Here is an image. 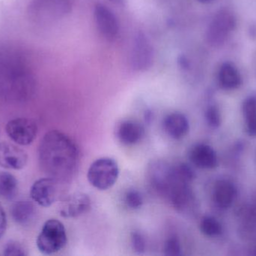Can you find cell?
Instances as JSON below:
<instances>
[{"instance_id":"obj_1","label":"cell","mask_w":256,"mask_h":256,"mask_svg":"<svg viewBox=\"0 0 256 256\" xmlns=\"http://www.w3.org/2000/svg\"><path fill=\"white\" fill-rule=\"evenodd\" d=\"M38 159L40 168L48 177L61 183H68L78 171L80 152L70 137L52 130L40 141Z\"/></svg>"},{"instance_id":"obj_2","label":"cell","mask_w":256,"mask_h":256,"mask_svg":"<svg viewBox=\"0 0 256 256\" xmlns=\"http://www.w3.org/2000/svg\"><path fill=\"white\" fill-rule=\"evenodd\" d=\"M147 179L152 189L166 199L180 183H186L179 180L174 165L162 160L153 161L149 164Z\"/></svg>"},{"instance_id":"obj_3","label":"cell","mask_w":256,"mask_h":256,"mask_svg":"<svg viewBox=\"0 0 256 256\" xmlns=\"http://www.w3.org/2000/svg\"><path fill=\"white\" fill-rule=\"evenodd\" d=\"M68 237L64 225L58 219H48L38 236V249L44 255L60 252L67 244Z\"/></svg>"},{"instance_id":"obj_4","label":"cell","mask_w":256,"mask_h":256,"mask_svg":"<svg viewBox=\"0 0 256 256\" xmlns=\"http://www.w3.org/2000/svg\"><path fill=\"white\" fill-rule=\"evenodd\" d=\"M237 19L230 9H222L216 12L208 27L206 41L214 48L222 47L236 30Z\"/></svg>"},{"instance_id":"obj_5","label":"cell","mask_w":256,"mask_h":256,"mask_svg":"<svg viewBox=\"0 0 256 256\" xmlns=\"http://www.w3.org/2000/svg\"><path fill=\"white\" fill-rule=\"evenodd\" d=\"M120 168L115 159L102 157L94 161L88 170L87 178L92 186L99 190L110 189L116 183Z\"/></svg>"},{"instance_id":"obj_6","label":"cell","mask_w":256,"mask_h":256,"mask_svg":"<svg viewBox=\"0 0 256 256\" xmlns=\"http://www.w3.org/2000/svg\"><path fill=\"white\" fill-rule=\"evenodd\" d=\"M154 60V49L150 39L142 32L134 37L130 54L131 66L134 70L144 72L152 68Z\"/></svg>"},{"instance_id":"obj_7","label":"cell","mask_w":256,"mask_h":256,"mask_svg":"<svg viewBox=\"0 0 256 256\" xmlns=\"http://www.w3.org/2000/svg\"><path fill=\"white\" fill-rule=\"evenodd\" d=\"M94 19L99 33L106 41L116 40L120 33V21L110 9L102 3H97L94 9Z\"/></svg>"},{"instance_id":"obj_8","label":"cell","mask_w":256,"mask_h":256,"mask_svg":"<svg viewBox=\"0 0 256 256\" xmlns=\"http://www.w3.org/2000/svg\"><path fill=\"white\" fill-rule=\"evenodd\" d=\"M6 131L9 138L21 146L30 145L38 134L37 123L28 118H16L8 122Z\"/></svg>"},{"instance_id":"obj_9","label":"cell","mask_w":256,"mask_h":256,"mask_svg":"<svg viewBox=\"0 0 256 256\" xmlns=\"http://www.w3.org/2000/svg\"><path fill=\"white\" fill-rule=\"evenodd\" d=\"M60 182L51 177L36 180L30 189L32 199L44 207H50L60 198Z\"/></svg>"},{"instance_id":"obj_10","label":"cell","mask_w":256,"mask_h":256,"mask_svg":"<svg viewBox=\"0 0 256 256\" xmlns=\"http://www.w3.org/2000/svg\"><path fill=\"white\" fill-rule=\"evenodd\" d=\"M90 196L82 192H76L63 197L58 206L60 216L64 218H76L87 213L91 209Z\"/></svg>"},{"instance_id":"obj_11","label":"cell","mask_w":256,"mask_h":256,"mask_svg":"<svg viewBox=\"0 0 256 256\" xmlns=\"http://www.w3.org/2000/svg\"><path fill=\"white\" fill-rule=\"evenodd\" d=\"M26 152L14 144L0 142V166L10 170H21L26 165Z\"/></svg>"},{"instance_id":"obj_12","label":"cell","mask_w":256,"mask_h":256,"mask_svg":"<svg viewBox=\"0 0 256 256\" xmlns=\"http://www.w3.org/2000/svg\"><path fill=\"white\" fill-rule=\"evenodd\" d=\"M188 158L192 165L202 169H212L218 165L216 151L208 144H197L190 149Z\"/></svg>"},{"instance_id":"obj_13","label":"cell","mask_w":256,"mask_h":256,"mask_svg":"<svg viewBox=\"0 0 256 256\" xmlns=\"http://www.w3.org/2000/svg\"><path fill=\"white\" fill-rule=\"evenodd\" d=\"M162 126L166 133L174 140L184 138L190 130L188 117L178 112L168 114L162 121Z\"/></svg>"},{"instance_id":"obj_14","label":"cell","mask_w":256,"mask_h":256,"mask_svg":"<svg viewBox=\"0 0 256 256\" xmlns=\"http://www.w3.org/2000/svg\"><path fill=\"white\" fill-rule=\"evenodd\" d=\"M144 135V127L135 120H124L120 123L116 129L117 138L124 145L130 146L138 144L142 141Z\"/></svg>"},{"instance_id":"obj_15","label":"cell","mask_w":256,"mask_h":256,"mask_svg":"<svg viewBox=\"0 0 256 256\" xmlns=\"http://www.w3.org/2000/svg\"><path fill=\"white\" fill-rule=\"evenodd\" d=\"M238 190L232 182L220 180L215 183L213 191V200L220 209H228L232 205L237 198Z\"/></svg>"},{"instance_id":"obj_16","label":"cell","mask_w":256,"mask_h":256,"mask_svg":"<svg viewBox=\"0 0 256 256\" xmlns=\"http://www.w3.org/2000/svg\"><path fill=\"white\" fill-rule=\"evenodd\" d=\"M218 83L224 90H236L242 84V77L240 72L230 62H226L221 65L218 72Z\"/></svg>"},{"instance_id":"obj_17","label":"cell","mask_w":256,"mask_h":256,"mask_svg":"<svg viewBox=\"0 0 256 256\" xmlns=\"http://www.w3.org/2000/svg\"><path fill=\"white\" fill-rule=\"evenodd\" d=\"M10 212L15 222L20 225H26L34 217L36 207L32 201H19L13 204Z\"/></svg>"},{"instance_id":"obj_18","label":"cell","mask_w":256,"mask_h":256,"mask_svg":"<svg viewBox=\"0 0 256 256\" xmlns=\"http://www.w3.org/2000/svg\"><path fill=\"white\" fill-rule=\"evenodd\" d=\"M243 114L248 135L256 137V96H249L245 99Z\"/></svg>"},{"instance_id":"obj_19","label":"cell","mask_w":256,"mask_h":256,"mask_svg":"<svg viewBox=\"0 0 256 256\" xmlns=\"http://www.w3.org/2000/svg\"><path fill=\"white\" fill-rule=\"evenodd\" d=\"M18 191V182L13 174L8 172H0V197L12 200L16 196Z\"/></svg>"},{"instance_id":"obj_20","label":"cell","mask_w":256,"mask_h":256,"mask_svg":"<svg viewBox=\"0 0 256 256\" xmlns=\"http://www.w3.org/2000/svg\"><path fill=\"white\" fill-rule=\"evenodd\" d=\"M202 233L208 237H216L222 231V225L213 216H206L200 222Z\"/></svg>"},{"instance_id":"obj_21","label":"cell","mask_w":256,"mask_h":256,"mask_svg":"<svg viewBox=\"0 0 256 256\" xmlns=\"http://www.w3.org/2000/svg\"><path fill=\"white\" fill-rule=\"evenodd\" d=\"M176 175L179 180L184 183H190L196 178V173L190 165L186 163H178L174 165Z\"/></svg>"},{"instance_id":"obj_22","label":"cell","mask_w":256,"mask_h":256,"mask_svg":"<svg viewBox=\"0 0 256 256\" xmlns=\"http://www.w3.org/2000/svg\"><path fill=\"white\" fill-rule=\"evenodd\" d=\"M124 201L127 207L132 210L140 209L144 202L142 195L136 189L128 190L124 195Z\"/></svg>"},{"instance_id":"obj_23","label":"cell","mask_w":256,"mask_h":256,"mask_svg":"<svg viewBox=\"0 0 256 256\" xmlns=\"http://www.w3.org/2000/svg\"><path fill=\"white\" fill-rule=\"evenodd\" d=\"M164 255L179 256L182 255V248L180 240L176 236H171L165 242L164 248Z\"/></svg>"},{"instance_id":"obj_24","label":"cell","mask_w":256,"mask_h":256,"mask_svg":"<svg viewBox=\"0 0 256 256\" xmlns=\"http://www.w3.org/2000/svg\"><path fill=\"white\" fill-rule=\"evenodd\" d=\"M206 122L214 129L220 127L221 125V114L219 108L216 105H210L208 107L204 113Z\"/></svg>"},{"instance_id":"obj_25","label":"cell","mask_w":256,"mask_h":256,"mask_svg":"<svg viewBox=\"0 0 256 256\" xmlns=\"http://www.w3.org/2000/svg\"><path fill=\"white\" fill-rule=\"evenodd\" d=\"M131 245L136 253H144L147 247L146 237L140 231H134L131 234Z\"/></svg>"},{"instance_id":"obj_26","label":"cell","mask_w":256,"mask_h":256,"mask_svg":"<svg viewBox=\"0 0 256 256\" xmlns=\"http://www.w3.org/2000/svg\"><path fill=\"white\" fill-rule=\"evenodd\" d=\"M26 249L22 245L14 240H10L6 243L4 247V255L8 256L27 255Z\"/></svg>"},{"instance_id":"obj_27","label":"cell","mask_w":256,"mask_h":256,"mask_svg":"<svg viewBox=\"0 0 256 256\" xmlns=\"http://www.w3.org/2000/svg\"><path fill=\"white\" fill-rule=\"evenodd\" d=\"M7 228V218L2 206L0 204V239L3 237Z\"/></svg>"},{"instance_id":"obj_28","label":"cell","mask_w":256,"mask_h":256,"mask_svg":"<svg viewBox=\"0 0 256 256\" xmlns=\"http://www.w3.org/2000/svg\"><path fill=\"white\" fill-rule=\"evenodd\" d=\"M246 218L248 220L252 221V222H256V201L252 204L249 205L246 210Z\"/></svg>"},{"instance_id":"obj_29","label":"cell","mask_w":256,"mask_h":256,"mask_svg":"<svg viewBox=\"0 0 256 256\" xmlns=\"http://www.w3.org/2000/svg\"><path fill=\"white\" fill-rule=\"evenodd\" d=\"M108 1L114 3V4L117 5V6H126L127 0H108Z\"/></svg>"},{"instance_id":"obj_30","label":"cell","mask_w":256,"mask_h":256,"mask_svg":"<svg viewBox=\"0 0 256 256\" xmlns=\"http://www.w3.org/2000/svg\"><path fill=\"white\" fill-rule=\"evenodd\" d=\"M152 115L150 113L147 112L146 114V120H147L148 122H150L152 120Z\"/></svg>"},{"instance_id":"obj_31","label":"cell","mask_w":256,"mask_h":256,"mask_svg":"<svg viewBox=\"0 0 256 256\" xmlns=\"http://www.w3.org/2000/svg\"><path fill=\"white\" fill-rule=\"evenodd\" d=\"M200 3H204V4H208V3H212L213 0H198Z\"/></svg>"},{"instance_id":"obj_32","label":"cell","mask_w":256,"mask_h":256,"mask_svg":"<svg viewBox=\"0 0 256 256\" xmlns=\"http://www.w3.org/2000/svg\"><path fill=\"white\" fill-rule=\"evenodd\" d=\"M254 255H256V249L254 250Z\"/></svg>"}]
</instances>
